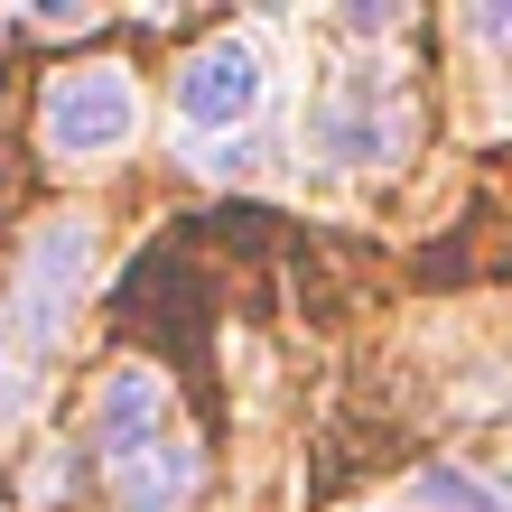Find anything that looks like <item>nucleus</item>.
I'll list each match as a JSON object with an SVG mask.
<instances>
[{"mask_svg":"<svg viewBox=\"0 0 512 512\" xmlns=\"http://www.w3.org/2000/svg\"><path fill=\"white\" fill-rule=\"evenodd\" d=\"M94 447H103V475L122 494V512H177L196 494V438L177 429L168 382L149 364H122L94 391Z\"/></svg>","mask_w":512,"mask_h":512,"instance_id":"obj_1","label":"nucleus"},{"mask_svg":"<svg viewBox=\"0 0 512 512\" xmlns=\"http://www.w3.org/2000/svg\"><path fill=\"white\" fill-rule=\"evenodd\" d=\"M38 131L56 159H112L131 131H140V84L131 66H66L38 103Z\"/></svg>","mask_w":512,"mask_h":512,"instance_id":"obj_2","label":"nucleus"},{"mask_svg":"<svg viewBox=\"0 0 512 512\" xmlns=\"http://www.w3.org/2000/svg\"><path fill=\"white\" fill-rule=\"evenodd\" d=\"M401 131H410V112H401V94L382 84V66H345V75L317 94V112H308V140H317L336 168L391 159V149H401Z\"/></svg>","mask_w":512,"mask_h":512,"instance_id":"obj_3","label":"nucleus"},{"mask_svg":"<svg viewBox=\"0 0 512 512\" xmlns=\"http://www.w3.org/2000/svg\"><path fill=\"white\" fill-rule=\"evenodd\" d=\"M261 94H270V66H261L252 38H205L187 66H177V84H168V103H177L187 131H243L261 112Z\"/></svg>","mask_w":512,"mask_h":512,"instance_id":"obj_4","label":"nucleus"},{"mask_svg":"<svg viewBox=\"0 0 512 512\" xmlns=\"http://www.w3.org/2000/svg\"><path fill=\"white\" fill-rule=\"evenodd\" d=\"M84 280H94V224L56 215L38 243H28V261H19V326L47 345L56 326H66V308L84 298Z\"/></svg>","mask_w":512,"mask_h":512,"instance_id":"obj_5","label":"nucleus"},{"mask_svg":"<svg viewBox=\"0 0 512 512\" xmlns=\"http://www.w3.org/2000/svg\"><path fill=\"white\" fill-rule=\"evenodd\" d=\"M410 512H512V485H494V475H475L457 457H438V466L410 475Z\"/></svg>","mask_w":512,"mask_h":512,"instance_id":"obj_6","label":"nucleus"},{"mask_svg":"<svg viewBox=\"0 0 512 512\" xmlns=\"http://www.w3.org/2000/svg\"><path fill=\"white\" fill-rule=\"evenodd\" d=\"M28 401V373H19V354H10V336H0V410H19Z\"/></svg>","mask_w":512,"mask_h":512,"instance_id":"obj_7","label":"nucleus"},{"mask_svg":"<svg viewBox=\"0 0 512 512\" xmlns=\"http://www.w3.org/2000/svg\"><path fill=\"white\" fill-rule=\"evenodd\" d=\"M475 28H485V38H512V10H485V19H475Z\"/></svg>","mask_w":512,"mask_h":512,"instance_id":"obj_8","label":"nucleus"}]
</instances>
